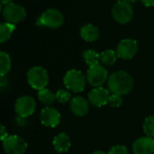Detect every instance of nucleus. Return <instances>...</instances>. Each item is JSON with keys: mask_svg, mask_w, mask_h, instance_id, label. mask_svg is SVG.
<instances>
[{"mask_svg": "<svg viewBox=\"0 0 154 154\" xmlns=\"http://www.w3.org/2000/svg\"><path fill=\"white\" fill-rule=\"evenodd\" d=\"M27 81L32 88L42 90L48 85L49 76L42 67L36 66L30 69L27 72Z\"/></svg>", "mask_w": 154, "mask_h": 154, "instance_id": "7ed1b4c3", "label": "nucleus"}, {"mask_svg": "<svg viewBox=\"0 0 154 154\" xmlns=\"http://www.w3.org/2000/svg\"><path fill=\"white\" fill-rule=\"evenodd\" d=\"M70 99V94L64 90V89H60L56 93V100L60 103V104H65Z\"/></svg>", "mask_w": 154, "mask_h": 154, "instance_id": "5701e85b", "label": "nucleus"}, {"mask_svg": "<svg viewBox=\"0 0 154 154\" xmlns=\"http://www.w3.org/2000/svg\"><path fill=\"white\" fill-rule=\"evenodd\" d=\"M63 81L68 89L76 93L83 91L86 86V77L78 69L69 70L66 73Z\"/></svg>", "mask_w": 154, "mask_h": 154, "instance_id": "39448f33", "label": "nucleus"}, {"mask_svg": "<svg viewBox=\"0 0 154 154\" xmlns=\"http://www.w3.org/2000/svg\"><path fill=\"white\" fill-rule=\"evenodd\" d=\"M13 2V0H1V3L3 4V5H8V4H11Z\"/></svg>", "mask_w": 154, "mask_h": 154, "instance_id": "c85d7f7f", "label": "nucleus"}, {"mask_svg": "<svg viewBox=\"0 0 154 154\" xmlns=\"http://www.w3.org/2000/svg\"><path fill=\"white\" fill-rule=\"evenodd\" d=\"M80 36L86 42H96L99 38V30L91 23L84 24L80 29Z\"/></svg>", "mask_w": 154, "mask_h": 154, "instance_id": "2eb2a0df", "label": "nucleus"}, {"mask_svg": "<svg viewBox=\"0 0 154 154\" xmlns=\"http://www.w3.org/2000/svg\"><path fill=\"white\" fill-rule=\"evenodd\" d=\"M7 136H8V135H7V133H6V131H5V126H4V125H1V140H2V142H3Z\"/></svg>", "mask_w": 154, "mask_h": 154, "instance_id": "bb28decb", "label": "nucleus"}, {"mask_svg": "<svg viewBox=\"0 0 154 154\" xmlns=\"http://www.w3.org/2000/svg\"><path fill=\"white\" fill-rule=\"evenodd\" d=\"M92 154H106V152H102V151H97V152H94Z\"/></svg>", "mask_w": 154, "mask_h": 154, "instance_id": "c756f323", "label": "nucleus"}, {"mask_svg": "<svg viewBox=\"0 0 154 154\" xmlns=\"http://www.w3.org/2000/svg\"><path fill=\"white\" fill-rule=\"evenodd\" d=\"M3 16L7 23L15 24L22 22L25 18L26 12L22 5L14 3H11L4 6Z\"/></svg>", "mask_w": 154, "mask_h": 154, "instance_id": "423d86ee", "label": "nucleus"}, {"mask_svg": "<svg viewBox=\"0 0 154 154\" xmlns=\"http://www.w3.org/2000/svg\"><path fill=\"white\" fill-rule=\"evenodd\" d=\"M38 98L43 105L51 106L56 100V94H53L51 90L47 88H43L42 90H39Z\"/></svg>", "mask_w": 154, "mask_h": 154, "instance_id": "f3484780", "label": "nucleus"}, {"mask_svg": "<svg viewBox=\"0 0 154 154\" xmlns=\"http://www.w3.org/2000/svg\"><path fill=\"white\" fill-rule=\"evenodd\" d=\"M70 145H71L70 139L69 135L66 134L65 133H61L58 134L53 140V147L55 151L60 153L69 151V149L70 148Z\"/></svg>", "mask_w": 154, "mask_h": 154, "instance_id": "dca6fc26", "label": "nucleus"}, {"mask_svg": "<svg viewBox=\"0 0 154 154\" xmlns=\"http://www.w3.org/2000/svg\"><path fill=\"white\" fill-rule=\"evenodd\" d=\"M108 89L112 94L125 95L128 94L134 87V79L126 71L118 70L113 72L107 80Z\"/></svg>", "mask_w": 154, "mask_h": 154, "instance_id": "f257e3e1", "label": "nucleus"}, {"mask_svg": "<svg viewBox=\"0 0 154 154\" xmlns=\"http://www.w3.org/2000/svg\"><path fill=\"white\" fill-rule=\"evenodd\" d=\"M112 16L116 22L121 24L128 23L134 17V9L126 0L117 1L112 8Z\"/></svg>", "mask_w": 154, "mask_h": 154, "instance_id": "f03ea898", "label": "nucleus"}, {"mask_svg": "<svg viewBox=\"0 0 154 154\" xmlns=\"http://www.w3.org/2000/svg\"><path fill=\"white\" fill-rule=\"evenodd\" d=\"M138 51L137 42L134 39H124L122 40L116 48V54L118 58L123 60L133 59Z\"/></svg>", "mask_w": 154, "mask_h": 154, "instance_id": "9d476101", "label": "nucleus"}, {"mask_svg": "<svg viewBox=\"0 0 154 154\" xmlns=\"http://www.w3.org/2000/svg\"><path fill=\"white\" fill-rule=\"evenodd\" d=\"M40 119L43 125L47 127H56L60 122V114L56 108L47 106L42 110Z\"/></svg>", "mask_w": 154, "mask_h": 154, "instance_id": "9b49d317", "label": "nucleus"}, {"mask_svg": "<svg viewBox=\"0 0 154 154\" xmlns=\"http://www.w3.org/2000/svg\"><path fill=\"white\" fill-rule=\"evenodd\" d=\"M3 148L6 154H23L27 150V143L20 136L10 135L3 141Z\"/></svg>", "mask_w": 154, "mask_h": 154, "instance_id": "0eeeda50", "label": "nucleus"}, {"mask_svg": "<svg viewBox=\"0 0 154 154\" xmlns=\"http://www.w3.org/2000/svg\"><path fill=\"white\" fill-rule=\"evenodd\" d=\"M70 109L75 116H84L88 112V103L83 97L76 96L70 101Z\"/></svg>", "mask_w": 154, "mask_h": 154, "instance_id": "4468645a", "label": "nucleus"}, {"mask_svg": "<svg viewBox=\"0 0 154 154\" xmlns=\"http://www.w3.org/2000/svg\"><path fill=\"white\" fill-rule=\"evenodd\" d=\"M15 29V25L10 23H2L0 24V42L4 43L6 42L12 35L13 32Z\"/></svg>", "mask_w": 154, "mask_h": 154, "instance_id": "a211bd4d", "label": "nucleus"}, {"mask_svg": "<svg viewBox=\"0 0 154 154\" xmlns=\"http://www.w3.org/2000/svg\"><path fill=\"white\" fill-rule=\"evenodd\" d=\"M64 17L62 14L54 8H50L44 11L41 16L37 19V24L40 26H45L48 28H59L62 25Z\"/></svg>", "mask_w": 154, "mask_h": 154, "instance_id": "20e7f679", "label": "nucleus"}, {"mask_svg": "<svg viewBox=\"0 0 154 154\" xmlns=\"http://www.w3.org/2000/svg\"><path fill=\"white\" fill-rule=\"evenodd\" d=\"M108 78L107 70L101 65L97 64L89 67L87 72V80L92 87L99 88L101 87Z\"/></svg>", "mask_w": 154, "mask_h": 154, "instance_id": "6e6552de", "label": "nucleus"}, {"mask_svg": "<svg viewBox=\"0 0 154 154\" xmlns=\"http://www.w3.org/2000/svg\"><path fill=\"white\" fill-rule=\"evenodd\" d=\"M133 152L134 154L154 153V139L152 137H141L133 144Z\"/></svg>", "mask_w": 154, "mask_h": 154, "instance_id": "ddd939ff", "label": "nucleus"}, {"mask_svg": "<svg viewBox=\"0 0 154 154\" xmlns=\"http://www.w3.org/2000/svg\"><path fill=\"white\" fill-rule=\"evenodd\" d=\"M11 69V59L10 56L5 52H0V75L1 77H5Z\"/></svg>", "mask_w": 154, "mask_h": 154, "instance_id": "412c9836", "label": "nucleus"}, {"mask_svg": "<svg viewBox=\"0 0 154 154\" xmlns=\"http://www.w3.org/2000/svg\"><path fill=\"white\" fill-rule=\"evenodd\" d=\"M117 59L116 51L113 50H106L100 53V61L106 66H111L115 64Z\"/></svg>", "mask_w": 154, "mask_h": 154, "instance_id": "aec40b11", "label": "nucleus"}, {"mask_svg": "<svg viewBox=\"0 0 154 154\" xmlns=\"http://www.w3.org/2000/svg\"><path fill=\"white\" fill-rule=\"evenodd\" d=\"M143 131L149 137H154V116H149L144 120Z\"/></svg>", "mask_w": 154, "mask_h": 154, "instance_id": "4be33fe9", "label": "nucleus"}, {"mask_svg": "<svg viewBox=\"0 0 154 154\" xmlns=\"http://www.w3.org/2000/svg\"><path fill=\"white\" fill-rule=\"evenodd\" d=\"M108 103L111 106L113 107H119L123 104V97L121 95L117 94H112L109 97Z\"/></svg>", "mask_w": 154, "mask_h": 154, "instance_id": "b1692460", "label": "nucleus"}, {"mask_svg": "<svg viewBox=\"0 0 154 154\" xmlns=\"http://www.w3.org/2000/svg\"><path fill=\"white\" fill-rule=\"evenodd\" d=\"M36 108V103L35 100L29 96H23L19 98H17L14 109L18 116L21 117H29L32 116Z\"/></svg>", "mask_w": 154, "mask_h": 154, "instance_id": "1a4fd4ad", "label": "nucleus"}, {"mask_svg": "<svg viewBox=\"0 0 154 154\" xmlns=\"http://www.w3.org/2000/svg\"><path fill=\"white\" fill-rule=\"evenodd\" d=\"M108 154H129V152H128V150L125 146L116 145L110 149Z\"/></svg>", "mask_w": 154, "mask_h": 154, "instance_id": "393cba45", "label": "nucleus"}, {"mask_svg": "<svg viewBox=\"0 0 154 154\" xmlns=\"http://www.w3.org/2000/svg\"><path fill=\"white\" fill-rule=\"evenodd\" d=\"M126 1H128L129 3H134V2H136L137 0H126Z\"/></svg>", "mask_w": 154, "mask_h": 154, "instance_id": "7c9ffc66", "label": "nucleus"}, {"mask_svg": "<svg viewBox=\"0 0 154 154\" xmlns=\"http://www.w3.org/2000/svg\"><path fill=\"white\" fill-rule=\"evenodd\" d=\"M145 6H154V0H141Z\"/></svg>", "mask_w": 154, "mask_h": 154, "instance_id": "cd10ccee", "label": "nucleus"}, {"mask_svg": "<svg viewBox=\"0 0 154 154\" xmlns=\"http://www.w3.org/2000/svg\"><path fill=\"white\" fill-rule=\"evenodd\" d=\"M109 91L104 88H95L88 93V101L95 106L101 107L108 103Z\"/></svg>", "mask_w": 154, "mask_h": 154, "instance_id": "f8f14e48", "label": "nucleus"}, {"mask_svg": "<svg viewBox=\"0 0 154 154\" xmlns=\"http://www.w3.org/2000/svg\"><path fill=\"white\" fill-rule=\"evenodd\" d=\"M16 123L18 124V125L20 126H25L27 125V120L25 117H21V116H18L16 118Z\"/></svg>", "mask_w": 154, "mask_h": 154, "instance_id": "a878e982", "label": "nucleus"}, {"mask_svg": "<svg viewBox=\"0 0 154 154\" xmlns=\"http://www.w3.org/2000/svg\"><path fill=\"white\" fill-rule=\"evenodd\" d=\"M83 60L89 66H95L97 65L98 62L100 61V54H98L96 51L94 50H88L83 52Z\"/></svg>", "mask_w": 154, "mask_h": 154, "instance_id": "6ab92c4d", "label": "nucleus"}]
</instances>
